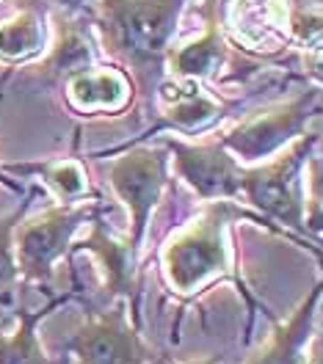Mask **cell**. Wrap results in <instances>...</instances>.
Segmentation results:
<instances>
[{"label":"cell","instance_id":"obj_1","mask_svg":"<svg viewBox=\"0 0 323 364\" xmlns=\"http://www.w3.org/2000/svg\"><path fill=\"white\" fill-rule=\"evenodd\" d=\"M105 55L133 72L144 94L161 86L188 0H83ZM122 69V72H125Z\"/></svg>","mask_w":323,"mask_h":364},{"label":"cell","instance_id":"obj_2","mask_svg":"<svg viewBox=\"0 0 323 364\" xmlns=\"http://www.w3.org/2000/svg\"><path fill=\"white\" fill-rule=\"evenodd\" d=\"M232 218H246V210H238L227 199H216L208 202L196 221L174 232L163 249V271L174 290L191 293L208 276L227 271L224 232Z\"/></svg>","mask_w":323,"mask_h":364},{"label":"cell","instance_id":"obj_3","mask_svg":"<svg viewBox=\"0 0 323 364\" xmlns=\"http://www.w3.org/2000/svg\"><path fill=\"white\" fill-rule=\"evenodd\" d=\"M94 215V205L67 202L14 229V259L23 282H47L53 265L70 249L72 235Z\"/></svg>","mask_w":323,"mask_h":364},{"label":"cell","instance_id":"obj_4","mask_svg":"<svg viewBox=\"0 0 323 364\" xmlns=\"http://www.w3.org/2000/svg\"><path fill=\"white\" fill-rule=\"evenodd\" d=\"M315 144L318 133L301 136L285 155L243 174V193L249 196V202H254L271 218L301 232L307 227H304V193L299 174Z\"/></svg>","mask_w":323,"mask_h":364},{"label":"cell","instance_id":"obj_5","mask_svg":"<svg viewBox=\"0 0 323 364\" xmlns=\"http://www.w3.org/2000/svg\"><path fill=\"white\" fill-rule=\"evenodd\" d=\"M318 100H321V91L309 89L287 102H279V105H271L260 114L249 116L221 138V146L240 160L268 158L277 149H282L287 141L304 133L307 122L318 116Z\"/></svg>","mask_w":323,"mask_h":364},{"label":"cell","instance_id":"obj_6","mask_svg":"<svg viewBox=\"0 0 323 364\" xmlns=\"http://www.w3.org/2000/svg\"><path fill=\"white\" fill-rule=\"evenodd\" d=\"M166 166H169V155L161 149H149V146H139L125 152L122 158L111 163V188L114 193L125 202L127 213H130V237L127 243L139 251L144 232L149 224V215L155 205L161 202L163 188H166Z\"/></svg>","mask_w":323,"mask_h":364},{"label":"cell","instance_id":"obj_7","mask_svg":"<svg viewBox=\"0 0 323 364\" xmlns=\"http://www.w3.org/2000/svg\"><path fill=\"white\" fill-rule=\"evenodd\" d=\"M70 350L78 364H141L144 359V348L139 334L130 328L125 301L114 309L89 315L70 340Z\"/></svg>","mask_w":323,"mask_h":364},{"label":"cell","instance_id":"obj_8","mask_svg":"<svg viewBox=\"0 0 323 364\" xmlns=\"http://www.w3.org/2000/svg\"><path fill=\"white\" fill-rule=\"evenodd\" d=\"M166 146L174 155V168L183 180L191 182V188L205 199H232L243 191V168L227 155L221 144H183L166 138Z\"/></svg>","mask_w":323,"mask_h":364},{"label":"cell","instance_id":"obj_9","mask_svg":"<svg viewBox=\"0 0 323 364\" xmlns=\"http://www.w3.org/2000/svg\"><path fill=\"white\" fill-rule=\"evenodd\" d=\"M67 102L80 114L122 111L130 102V77L116 67H86L67 77Z\"/></svg>","mask_w":323,"mask_h":364},{"label":"cell","instance_id":"obj_10","mask_svg":"<svg viewBox=\"0 0 323 364\" xmlns=\"http://www.w3.org/2000/svg\"><path fill=\"white\" fill-rule=\"evenodd\" d=\"M285 3L287 0H232L227 25L246 47H268L290 33V6Z\"/></svg>","mask_w":323,"mask_h":364},{"label":"cell","instance_id":"obj_11","mask_svg":"<svg viewBox=\"0 0 323 364\" xmlns=\"http://www.w3.org/2000/svg\"><path fill=\"white\" fill-rule=\"evenodd\" d=\"M321 301V284L309 290V296L299 304V309L279 323L271 342L254 356L249 364H307V342L312 337V323H315V306Z\"/></svg>","mask_w":323,"mask_h":364},{"label":"cell","instance_id":"obj_12","mask_svg":"<svg viewBox=\"0 0 323 364\" xmlns=\"http://www.w3.org/2000/svg\"><path fill=\"white\" fill-rule=\"evenodd\" d=\"M210 3V17L205 33L185 47H171L169 55H166V67L174 72V77H183V80H205L210 75H216L224 58H227V42L221 36V28H218V17L213 11L216 0Z\"/></svg>","mask_w":323,"mask_h":364},{"label":"cell","instance_id":"obj_13","mask_svg":"<svg viewBox=\"0 0 323 364\" xmlns=\"http://www.w3.org/2000/svg\"><path fill=\"white\" fill-rule=\"evenodd\" d=\"M83 249L92 251L97 257V262L102 265L105 271V290H108V298L111 296H136V254L139 251L133 249L127 240L119 243L114 240L102 221H92V235L83 240Z\"/></svg>","mask_w":323,"mask_h":364},{"label":"cell","instance_id":"obj_14","mask_svg":"<svg viewBox=\"0 0 323 364\" xmlns=\"http://www.w3.org/2000/svg\"><path fill=\"white\" fill-rule=\"evenodd\" d=\"M47 42L45 17L36 0H25L9 23L0 25V58L3 61H25L33 58Z\"/></svg>","mask_w":323,"mask_h":364},{"label":"cell","instance_id":"obj_15","mask_svg":"<svg viewBox=\"0 0 323 364\" xmlns=\"http://www.w3.org/2000/svg\"><path fill=\"white\" fill-rule=\"evenodd\" d=\"M64 301L67 298H53L42 309H20L14 320L17 328L11 334H0V364H50L36 337V323Z\"/></svg>","mask_w":323,"mask_h":364},{"label":"cell","instance_id":"obj_16","mask_svg":"<svg viewBox=\"0 0 323 364\" xmlns=\"http://www.w3.org/2000/svg\"><path fill=\"white\" fill-rule=\"evenodd\" d=\"M188 83L191 86L180 89L177 102H171L166 108L161 124L155 130L174 127L180 133H199V130H205V127H210L213 122H218L224 116V108L218 105V100H213L210 94H205L196 86V80H188Z\"/></svg>","mask_w":323,"mask_h":364},{"label":"cell","instance_id":"obj_17","mask_svg":"<svg viewBox=\"0 0 323 364\" xmlns=\"http://www.w3.org/2000/svg\"><path fill=\"white\" fill-rule=\"evenodd\" d=\"M94 50L89 42V33L80 31L78 23H64L58 28V42L53 47V53L47 55V61L42 64V77L47 80H58V77H70L75 72L86 69L92 64Z\"/></svg>","mask_w":323,"mask_h":364},{"label":"cell","instance_id":"obj_18","mask_svg":"<svg viewBox=\"0 0 323 364\" xmlns=\"http://www.w3.org/2000/svg\"><path fill=\"white\" fill-rule=\"evenodd\" d=\"M17 171H36L45 182L64 199V202H80L89 196V177L86 168L78 160H58V163H42V166H23Z\"/></svg>","mask_w":323,"mask_h":364},{"label":"cell","instance_id":"obj_19","mask_svg":"<svg viewBox=\"0 0 323 364\" xmlns=\"http://www.w3.org/2000/svg\"><path fill=\"white\" fill-rule=\"evenodd\" d=\"M28 202H25L14 215L3 218L0 221V287L11 284L20 279V271H17V259H14V229L23 221V213Z\"/></svg>","mask_w":323,"mask_h":364},{"label":"cell","instance_id":"obj_20","mask_svg":"<svg viewBox=\"0 0 323 364\" xmlns=\"http://www.w3.org/2000/svg\"><path fill=\"white\" fill-rule=\"evenodd\" d=\"M58 6H61L67 14H72L75 9H80V6H83V0H58Z\"/></svg>","mask_w":323,"mask_h":364},{"label":"cell","instance_id":"obj_21","mask_svg":"<svg viewBox=\"0 0 323 364\" xmlns=\"http://www.w3.org/2000/svg\"><path fill=\"white\" fill-rule=\"evenodd\" d=\"M0 185H6V188H14V191H20V185L17 182H11L6 174H3V168H0Z\"/></svg>","mask_w":323,"mask_h":364},{"label":"cell","instance_id":"obj_22","mask_svg":"<svg viewBox=\"0 0 323 364\" xmlns=\"http://www.w3.org/2000/svg\"><path fill=\"white\" fill-rule=\"evenodd\" d=\"M171 364H224L221 359H199V362H171Z\"/></svg>","mask_w":323,"mask_h":364},{"label":"cell","instance_id":"obj_23","mask_svg":"<svg viewBox=\"0 0 323 364\" xmlns=\"http://www.w3.org/2000/svg\"><path fill=\"white\" fill-rule=\"evenodd\" d=\"M58 364H72V359H70V356H64V359H61Z\"/></svg>","mask_w":323,"mask_h":364}]
</instances>
